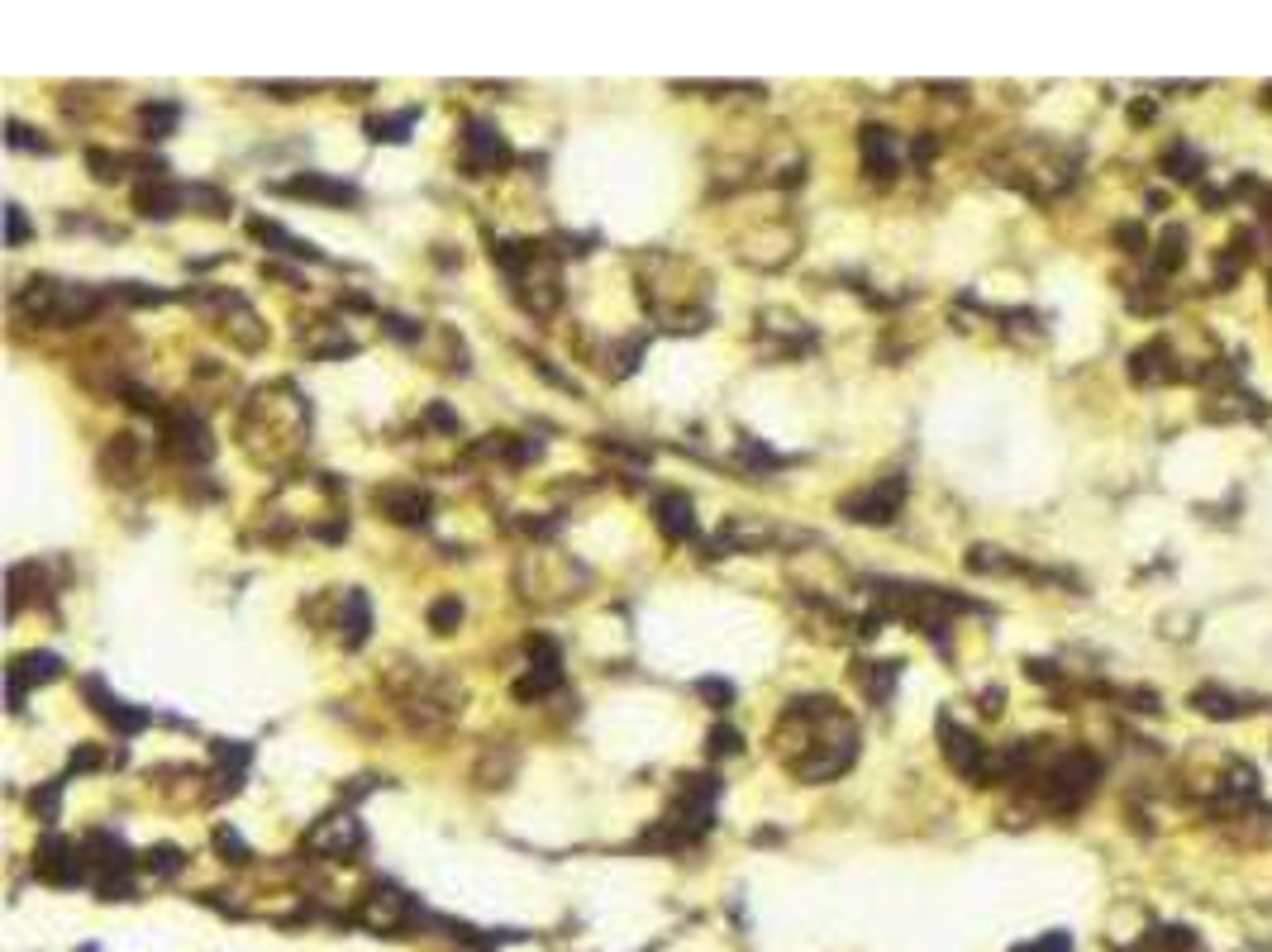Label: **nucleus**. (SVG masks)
<instances>
[{
    "label": "nucleus",
    "instance_id": "1",
    "mask_svg": "<svg viewBox=\"0 0 1272 952\" xmlns=\"http://www.w3.org/2000/svg\"><path fill=\"white\" fill-rule=\"evenodd\" d=\"M14 305L25 310L29 319H39V324H77V319L96 315L100 296L91 286H68V281H53V276H34Z\"/></svg>",
    "mask_w": 1272,
    "mask_h": 952
},
{
    "label": "nucleus",
    "instance_id": "2",
    "mask_svg": "<svg viewBox=\"0 0 1272 952\" xmlns=\"http://www.w3.org/2000/svg\"><path fill=\"white\" fill-rule=\"evenodd\" d=\"M401 710H405V719H410V729L434 733L463 710V686L439 677V672H420L415 686L401 690Z\"/></svg>",
    "mask_w": 1272,
    "mask_h": 952
},
{
    "label": "nucleus",
    "instance_id": "3",
    "mask_svg": "<svg viewBox=\"0 0 1272 952\" xmlns=\"http://www.w3.org/2000/svg\"><path fill=\"white\" fill-rule=\"evenodd\" d=\"M1096 781H1101V762L1092 758V753H1067V758H1058L1049 767V772L1039 776V790H1044V801L1053 805V810H1078L1087 796L1096 790Z\"/></svg>",
    "mask_w": 1272,
    "mask_h": 952
},
{
    "label": "nucleus",
    "instance_id": "4",
    "mask_svg": "<svg viewBox=\"0 0 1272 952\" xmlns=\"http://www.w3.org/2000/svg\"><path fill=\"white\" fill-rule=\"evenodd\" d=\"M163 453L181 457V462H206V457L215 453L206 419L191 414V410H167L163 414Z\"/></svg>",
    "mask_w": 1272,
    "mask_h": 952
},
{
    "label": "nucleus",
    "instance_id": "5",
    "mask_svg": "<svg viewBox=\"0 0 1272 952\" xmlns=\"http://www.w3.org/2000/svg\"><path fill=\"white\" fill-rule=\"evenodd\" d=\"M506 163H511V143L500 138V129L486 125V120H472L468 134H463V167H468V177L500 172Z\"/></svg>",
    "mask_w": 1272,
    "mask_h": 952
},
{
    "label": "nucleus",
    "instance_id": "6",
    "mask_svg": "<svg viewBox=\"0 0 1272 952\" xmlns=\"http://www.w3.org/2000/svg\"><path fill=\"white\" fill-rule=\"evenodd\" d=\"M939 743H944V758H949V767H954L958 776H968V781H986V772H992L986 747L977 743L963 724H954L949 715L939 719Z\"/></svg>",
    "mask_w": 1272,
    "mask_h": 952
},
{
    "label": "nucleus",
    "instance_id": "7",
    "mask_svg": "<svg viewBox=\"0 0 1272 952\" xmlns=\"http://www.w3.org/2000/svg\"><path fill=\"white\" fill-rule=\"evenodd\" d=\"M901 500H906V482H901V477H891V482L868 486V491L848 496L839 510H844L853 525H891V519H896V510H901Z\"/></svg>",
    "mask_w": 1272,
    "mask_h": 952
},
{
    "label": "nucleus",
    "instance_id": "8",
    "mask_svg": "<svg viewBox=\"0 0 1272 952\" xmlns=\"http://www.w3.org/2000/svg\"><path fill=\"white\" fill-rule=\"evenodd\" d=\"M305 848L310 853H319V857H358L362 853V824L353 815H330V819H319L310 833H305Z\"/></svg>",
    "mask_w": 1272,
    "mask_h": 952
},
{
    "label": "nucleus",
    "instance_id": "9",
    "mask_svg": "<svg viewBox=\"0 0 1272 952\" xmlns=\"http://www.w3.org/2000/svg\"><path fill=\"white\" fill-rule=\"evenodd\" d=\"M410 914H415V905H410V896H405V891H396V886H372V891L362 896V905H358V919H362L367 928H377V934H391V928H401Z\"/></svg>",
    "mask_w": 1272,
    "mask_h": 952
},
{
    "label": "nucleus",
    "instance_id": "10",
    "mask_svg": "<svg viewBox=\"0 0 1272 952\" xmlns=\"http://www.w3.org/2000/svg\"><path fill=\"white\" fill-rule=\"evenodd\" d=\"M39 876H48V881H57V886H72V881H82V871H86V848H77V843H68V838H57V833H48L43 838V848H39Z\"/></svg>",
    "mask_w": 1272,
    "mask_h": 952
},
{
    "label": "nucleus",
    "instance_id": "11",
    "mask_svg": "<svg viewBox=\"0 0 1272 952\" xmlns=\"http://www.w3.org/2000/svg\"><path fill=\"white\" fill-rule=\"evenodd\" d=\"M281 195H305V200H324V206H353L358 200V186H348V181H334L324 172H301V177L291 181H277Z\"/></svg>",
    "mask_w": 1272,
    "mask_h": 952
},
{
    "label": "nucleus",
    "instance_id": "12",
    "mask_svg": "<svg viewBox=\"0 0 1272 952\" xmlns=\"http://www.w3.org/2000/svg\"><path fill=\"white\" fill-rule=\"evenodd\" d=\"M377 510L387 514V519H396V525H425L429 519V496L420 491V486H387V491H377Z\"/></svg>",
    "mask_w": 1272,
    "mask_h": 952
},
{
    "label": "nucleus",
    "instance_id": "13",
    "mask_svg": "<svg viewBox=\"0 0 1272 952\" xmlns=\"http://www.w3.org/2000/svg\"><path fill=\"white\" fill-rule=\"evenodd\" d=\"M863 167H868V177H877V181H891V177H896L901 152H896V138H891V129H882V125H868V129H863Z\"/></svg>",
    "mask_w": 1272,
    "mask_h": 952
},
{
    "label": "nucleus",
    "instance_id": "14",
    "mask_svg": "<svg viewBox=\"0 0 1272 952\" xmlns=\"http://www.w3.org/2000/svg\"><path fill=\"white\" fill-rule=\"evenodd\" d=\"M62 672L53 652H25L10 663V710H25V686L29 681H53Z\"/></svg>",
    "mask_w": 1272,
    "mask_h": 952
},
{
    "label": "nucleus",
    "instance_id": "15",
    "mask_svg": "<svg viewBox=\"0 0 1272 952\" xmlns=\"http://www.w3.org/2000/svg\"><path fill=\"white\" fill-rule=\"evenodd\" d=\"M1130 376L1139 381V387H1163V381H1173V376H1182V372L1173 367V348L1163 344V338H1153V344H1144L1130 358Z\"/></svg>",
    "mask_w": 1272,
    "mask_h": 952
},
{
    "label": "nucleus",
    "instance_id": "16",
    "mask_svg": "<svg viewBox=\"0 0 1272 952\" xmlns=\"http://www.w3.org/2000/svg\"><path fill=\"white\" fill-rule=\"evenodd\" d=\"M139 457H143V448H139L134 434H115V439L105 443V453H100V471H105L111 482H134V477H139Z\"/></svg>",
    "mask_w": 1272,
    "mask_h": 952
},
{
    "label": "nucleus",
    "instance_id": "17",
    "mask_svg": "<svg viewBox=\"0 0 1272 952\" xmlns=\"http://www.w3.org/2000/svg\"><path fill=\"white\" fill-rule=\"evenodd\" d=\"M134 206H139L143 220H172L181 206H186V191L181 186H167V181H143L134 191Z\"/></svg>",
    "mask_w": 1272,
    "mask_h": 952
},
{
    "label": "nucleus",
    "instance_id": "18",
    "mask_svg": "<svg viewBox=\"0 0 1272 952\" xmlns=\"http://www.w3.org/2000/svg\"><path fill=\"white\" fill-rule=\"evenodd\" d=\"M658 529H663L672 543H682V539H692V534H696L692 500L682 496V491H667V496H658Z\"/></svg>",
    "mask_w": 1272,
    "mask_h": 952
},
{
    "label": "nucleus",
    "instance_id": "19",
    "mask_svg": "<svg viewBox=\"0 0 1272 952\" xmlns=\"http://www.w3.org/2000/svg\"><path fill=\"white\" fill-rule=\"evenodd\" d=\"M86 695L96 700V710H100V715H105V719H111V724H115V729H120V733H139L143 724H148V710H129L125 700H115V695H105V686H100L96 677L86 681Z\"/></svg>",
    "mask_w": 1272,
    "mask_h": 952
},
{
    "label": "nucleus",
    "instance_id": "20",
    "mask_svg": "<svg viewBox=\"0 0 1272 952\" xmlns=\"http://www.w3.org/2000/svg\"><path fill=\"white\" fill-rule=\"evenodd\" d=\"M367 629H372L367 595H362V591H344V609H339V634H344V643H348V648H362V643H367Z\"/></svg>",
    "mask_w": 1272,
    "mask_h": 952
},
{
    "label": "nucleus",
    "instance_id": "21",
    "mask_svg": "<svg viewBox=\"0 0 1272 952\" xmlns=\"http://www.w3.org/2000/svg\"><path fill=\"white\" fill-rule=\"evenodd\" d=\"M1191 705H1196L1201 715H1211V719H1234V715H1244L1239 695H1230V690H1220V686H1201L1196 695H1191Z\"/></svg>",
    "mask_w": 1272,
    "mask_h": 952
},
{
    "label": "nucleus",
    "instance_id": "22",
    "mask_svg": "<svg viewBox=\"0 0 1272 952\" xmlns=\"http://www.w3.org/2000/svg\"><path fill=\"white\" fill-rule=\"evenodd\" d=\"M177 120H181V110L172 105V100H152V105H143V110H139L143 138H167L172 129H177Z\"/></svg>",
    "mask_w": 1272,
    "mask_h": 952
},
{
    "label": "nucleus",
    "instance_id": "23",
    "mask_svg": "<svg viewBox=\"0 0 1272 952\" xmlns=\"http://www.w3.org/2000/svg\"><path fill=\"white\" fill-rule=\"evenodd\" d=\"M1182 243H1187V229H1182V224H1168V229H1163V238H1158V258H1153V263H1158V272H1177V267H1182V258H1187V248H1182Z\"/></svg>",
    "mask_w": 1272,
    "mask_h": 952
},
{
    "label": "nucleus",
    "instance_id": "24",
    "mask_svg": "<svg viewBox=\"0 0 1272 952\" xmlns=\"http://www.w3.org/2000/svg\"><path fill=\"white\" fill-rule=\"evenodd\" d=\"M1148 948H1153V952H1201V943H1196V934H1191V928L1173 924V928H1158V934H1148Z\"/></svg>",
    "mask_w": 1272,
    "mask_h": 952
},
{
    "label": "nucleus",
    "instance_id": "25",
    "mask_svg": "<svg viewBox=\"0 0 1272 952\" xmlns=\"http://www.w3.org/2000/svg\"><path fill=\"white\" fill-rule=\"evenodd\" d=\"M457 620H463V600H457V595H439V600L429 605V624H434V634H453Z\"/></svg>",
    "mask_w": 1272,
    "mask_h": 952
},
{
    "label": "nucleus",
    "instance_id": "26",
    "mask_svg": "<svg viewBox=\"0 0 1272 952\" xmlns=\"http://www.w3.org/2000/svg\"><path fill=\"white\" fill-rule=\"evenodd\" d=\"M86 163H91V172H96L100 181H120V177H125V167H134V157H125V152H100V148H91V152H86Z\"/></svg>",
    "mask_w": 1272,
    "mask_h": 952
},
{
    "label": "nucleus",
    "instance_id": "27",
    "mask_svg": "<svg viewBox=\"0 0 1272 952\" xmlns=\"http://www.w3.org/2000/svg\"><path fill=\"white\" fill-rule=\"evenodd\" d=\"M1163 167H1168L1173 177H1182V181L1201 177V157H1196L1187 143H1173V148H1168V157H1163Z\"/></svg>",
    "mask_w": 1272,
    "mask_h": 952
},
{
    "label": "nucleus",
    "instance_id": "28",
    "mask_svg": "<svg viewBox=\"0 0 1272 952\" xmlns=\"http://www.w3.org/2000/svg\"><path fill=\"white\" fill-rule=\"evenodd\" d=\"M410 125H415V110L396 115V120H367V134H372L377 143H382V138H387V143H401V138H405V129H410Z\"/></svg>",
    "mask_w": 1272,
    "mask_h": 952
},
{
    "label": "nucleus",
    "instance_id": "29",
    "mask_svg": "<svg viewBox=\"0 0 1272 952\" xmlns=\"http://www.w3.org/2000/svg\"><path fill=\"white\" fill-rule=\"evenodd\" d=\"M143 862H148V871H158V876H177V871H181V853H177V848H167V843H163V848H148Z\"/></svg>",
    "mask_w": 1272,
    "mask_h": 952
},
{
    "label": "nucleus",
    "instance_id": "30",
    "mask_svg": "<svg viewBox=\"0 0 1272 952\" xmlns=\"http://www.w3.org/2000/svg\"><path fill=\"white\" fill-rule=\"evenodd\" d=\"M57 796H62V781H48L43 790H34V815H39L43 824H53L57 819Z\"/></svg>",
    "mask_w": 1272,
    "mask_h": 952
},
{
    "label": "nucleus",
    "instance_id": "31",
    "mask_svg": "<svg viewBox=\"0 0 1272 952\" xmlns=\"http://www.w3.org/2000/svg\"><path fill=\"white\" fill-rule=\"evenodd\" d=\"M896 672H901V663H882V672H863V686H868L877 700H886V690H891Z\"/></svg>",
    "mask_w": 1272,
    "mask_h": 952
},
{
    "label": "nucleus",
    "instance_id": "32",
    "mask_svg": "<svg viewBox=\"0 0 1272 952\" xmlns=\"http://www.w3.org/2000/svg\"><path fill=\"white\" fill-rule=\"evenodd\" d=\"M1015 952H1072V939H1067V934H1044V939H1035V943H1020Z\"/></svg>",
    "mask_w": 1272,
    "mask_h": 952
},
{
    "label": "nucleus",
    "instance_id": "33",
    "mask_svg": "<svg viewBox=\"0 0 1272 952\" xmlns=\"http://www.w3.org/2000/svg\"><path fill=\"white\" fill-rule=\"evenodd\" d=\"M696 690H701L706 700H715V710H719V705H730V695H734V686H730V681H719V677L696 681Z\"/></svg>",
    "mask_w": 1272,
    "mask_h": 952
},
{
    "label": "nucleus",
    "instance_id": "34",
    "mask_svg": "<svg viewBox=\"0 0 1272 952\" xmlns=\"http://www.w3.org/2000/svg\"><path fill=\"white\" fill-rule=\"evenodd\" d=\"M1115 238L1125 243V253H1144V248H1148V238H1144V229H1139V224H1115Z\"/></svg>",
    "mask_w": 1272,
    "mask_h": 952
},
{
    "label": "nucleus",
    "instance_id": "35",
    "mask_svg": "<svg viewBox=\"0 0 1272 952\" xmlns=\"http://www.w3.org/2000/svg\"><path fill=\"white\" fill-rule=\"evenodd\" d=\"M710 753H715V758H719V753L734 758V753H739V733H734V729H710Z\"/></svg>",
    "mask_w": 1272,
    "mask_h": 952
},
{
    "label": "nucleus",
    "instance_id": "36",
    "mask_svg": "<svg viewBox=\"0 0 1272 952\" xmlns=\"http://www.w3.org/2000/svg\"><path fill=\"white\" fill-rule=\"evenodd\" d=\"M5 220H10V248H19V243H25V238H29L25 210H19V206H10V210H5Z\"/></svg>",
    "mask_w": 1272,
    "mask_h": 952
},
{
    "label": "nucleus",
    "instance_id": "37",
    "mask_svg": "<svg viewBox=\"0 0 1272 952\" xmlns=\"http://www.w3.org/2000/svg\"><path fill=\"white\" fill-rule=\"evenodd\" d=\"M387 333H396L401 344H410V338H420V324H410V319H401V315H387Z\"/></svg>",
    "mask_w": 1272,
    "mask_h": 952
},
{
    "label": "nucleus",
    "instance_id": "38",
    "mask_svg": "<svg viewBox=\"0 0 1272 952\" xmlns=\"http://www.w3.org/2000/svg\"><path fill=\"white\" fill-rule=\"evenodd\" d=\"M215 843H220V853H234V862H244V857H249V853H244V843H238V833H229V828H220V833H215Z\"/></svg>",
    "mask_w": 1272,
    "mask_h": 952
},
{
    "label": "nucleus",
    "instance_id": "39",
    "mask_svg": "<svg viewBox=\"0 0 1272 952\" xmlns=\"http://www.w3.org/2000/svg\"><path fill=\"white\" fill-rule=\"evenodd\" d=\"M425 419H429V424H439V428H448V434H457V414H448L443 405H429Z\"/></svg>",
    "mask_w": 1272,
    "mask_h": 952
},
{
    "label": "nucleus",
    "instance_id": "40",
    "mask_svg": "<svg viewBox=\"0 0 1272 952\" xmlns=\"http://www.w3.org/2000/svg\"><path fill=\"white\" fill-rule=\"evenodd\" d=\"M1001 700H1006L1001 690H982V715H996V710H1001Z\"/></svg>",
    "mask_w": 1272,
    "mask_h": 952
},
{
    "label": "nucleus",
    "instance_id": "41",
    "mask_svg": "<svg viewBox=\"0 0 1272 952\" xmlns=\"http://www.w3.org/2000/svg\"><path fill=\"white\" fill-rule=\"evenodd\" d=\"M1130 115H1134V125H1144V120H1148V115H1153V105H1148V100H1139V105H1134V110H1130Z\"/></svg>",
    "mask_w": 1272,
    "mask_h": 952
},
{
    "label": "nucleus",
    "instance_id": "42",
    "mask_svg": "<svg viewBox=\"0 0 1272 952\" xmlns=\"http://www.w3.org/2000/svg\"><path fill=\"white\" fill-rule=\"evenodd\" d=\"M1263 215H1268V220H1272V191L1263 195Z\"/></svg>",
    "mask_w": 1272,
    "mask_h": 952
}]
</instances>
